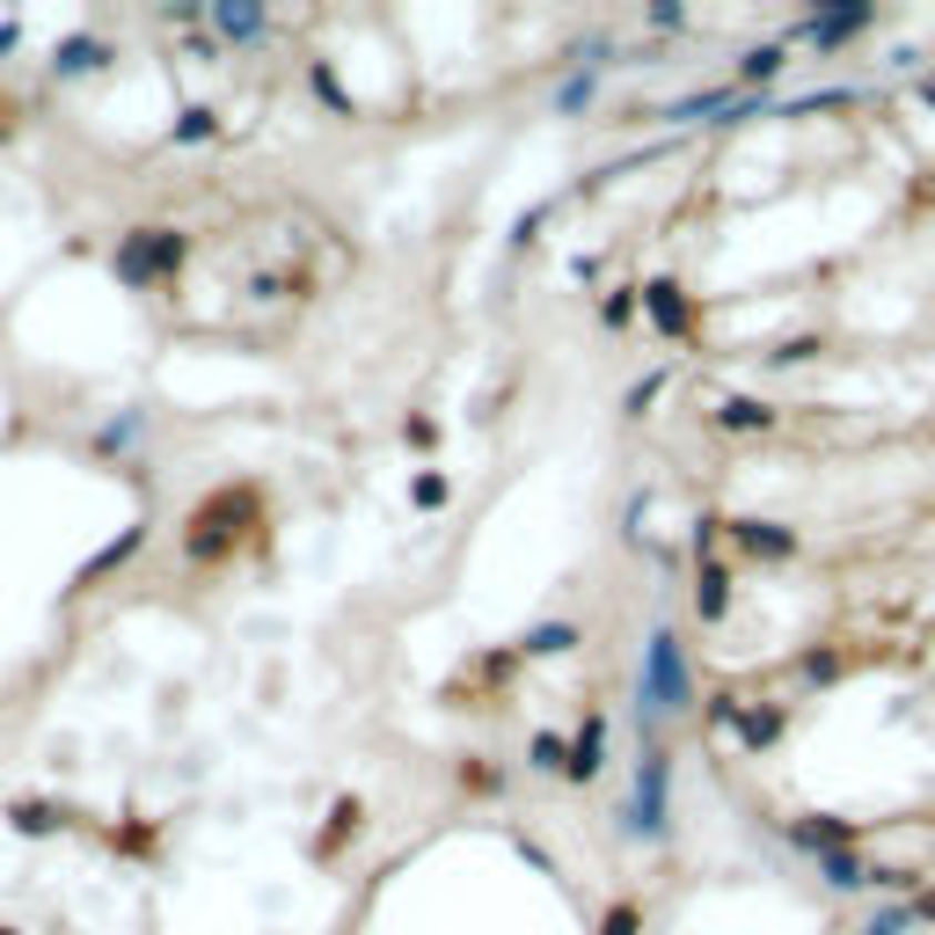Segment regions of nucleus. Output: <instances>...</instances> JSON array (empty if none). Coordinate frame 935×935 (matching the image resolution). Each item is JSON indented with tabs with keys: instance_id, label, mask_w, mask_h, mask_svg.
<instances>
[{
	"instance_id": "nucleus-10",
	"label": "nucleus",
	"mask_w": 935,
	"mask_h": 935,
	"mask_svg": "<svg viewBox=\"0 0 935 935\" xmlns=\"http://www.w3.org/2000/svg\"><path fill=\"white\" fill-rule=\"evenodd\" d=\"M739 541L753 548V556H760V548H768V556H782V548H790V533H775V527H760V519H745V527H739Z\"/></svg>"
},
{
	"instance_id": "nucleus-12",
	"label": "nucleus",
	"mask_w": 935,
	"mask_h": 935,
	"mask_svg": "<svg viewBox=\"0 0 935 935\" xmlns=\"http://www.w3.org/2000/svg\"><path fill=\"white\" fill-rule=\"evenodd\" d=\"M16 826L22 833H52V804H16Z\"/></svg>"
},
{
	"instance_id": "nucleus-16",
	"label": "nucleus",
	"mask_w": 935,
	"mask_h": 935,
	"mask_svg": "<svg viewBox=\"0 0 935 935\" xmlns=\"http://www.w3.org/2000/svg\"><path fill=\"white\" fill-rule=\"evenodd\" d=\"M533 768H541V775H548V768H563V745H556V739H533Z\"/></svg>"
},
{
	"instance_id": "nucleus-2",
	"label": "nucleus",
	"mask_w": 935,
	"mask_h": 935,
	"mask_svg": "<svg viewBox=\"0 0 935 935\" xmlns=\"http://www.w3.org/2000/svg\"><path fill=\"white\" fill-rule=\"evenodd\" d=\"M176 264H183V234H169V227H140L132 242H124V256H118L124 285H146V278H161V271H176Z\"/></svg>"
},
{
	"instance_id": "nucleus-18",
	"label": "nucleus",
	"mask_w": 935,
	"mask_h": 935,
	"mask_svg": "<svg viewBox=\"0 0 935 935\" xmlns=\"http://www.w3.org/2000/svg\"><path fill=\"white\" fill-rule=\"evenodd\" d=\"M0 52H16V30H8V22H0Z\"/></svg>"
},
{
	"instance_id": "nucleus-6",
	"label": "nucleus",
	"mask_w": 935,
	"mask_h": 935,
	"mask_svg": "<svg viewBox=\"0 0 935 935\" xmlns=\"http://www.w3.org/2000/svg\"><path fill=\"white\" fill-rule=\"evenodd\" d=\"M600 753H607V731H600V724H585V731H578V745H570V760H563L570 782H592V775H600Z\"/></svg>"
},
{
	"instance_id": "nucleus-14",
	"label": "nucleus",
	"mask_w": 935,
	"mask_h": 935,
	"mask_svg": "<svg viewBox=\"0 0 935 935\" xmlns=\"http://www.w3.org/2000/svg\"><path fill=\"white\" fill-rule=\"evenodd\" d=\"M176 140H212V110H183V124H176Z\"/></svg>"
},
{
	"instance_id": "nucleus-5",
	"label": "nucleus",
	"mask_w": 935,
	"mask_h": 935,
	"mask_svg": "<svg viewBox=\"0 0 935 935\" xmlns=\"http://www.w3.org/2000/svg\"><path fill=\"white\" fill-rule=\"evenodd\" d=\"M870 22H877V16H870V8H841V16H812V22H804V37H812L819 52H826V44H841V37L870 30Z\"/></svg>"
},
{
	"instance_id": "nucleus-13",
	"label": "nucleus",
	"mask_w": 935,
	"mask_h": 935,
	"mask_svg": "<svg viewBox=\"0 0 935 935\" xmlns=\"http://www.w3.org/2000/svg\"><path fill=\"white\" fill-rule=\"evenodd\" d=\"M724 424H731V431H753V424H768V409H760V403H731Z\"/></svg>"
},
{
	"instance_id": "nucleus-3",
	"label": "nucleus",
	"mask_w": 935,
	"mask_h": 935,
	"mask_svg": "<svg viewBox=\"0 0 935 935\" xmlns=\"http://www.w3.org/2000/svg\"><path fill=\"white\" fill-rule=\"evenodd\" d=\"M629 833H643V841H658V833H665V753H643V768H636Z\"/></svg>"
},
{
	"instance_id": "nucleus-1",
	"label": "nucleus",
	"mask_w": 935,
	"mask_h": 935,
	"mask_svg": "<svg viewBox=\"0 0 935 935\" xmlns=\"http://www.w3.org/2000/svg\"><path fill=\"white\" fill-rule=\"evenodd\" d=\"M636 694H643V709H651V717H672V709H688V665H680V636H672V629H651Z\"/></svg>"
},
{
	"instance_id": "nucleus-9",
	"label": "nucleus",
	"mask_w": 935,
	"mask_h": 935,
	"mask_svg": "<svg viewBox=\"0 0 935 935\" xmlns=\"http://www.w3.org/2000/svg\"><path fill=\"white\" fill-rule=\"evenodd\" d=\"M724 600H731V578H724V570H702V585H694V607L717 621V614H724Z\"/></svg>"
},
{
	"instance_id": "nucleus-4",
	"label": "nucleus",
	"mask_w": 935,
	"mask_h": 935,
	"mask_svg": "<svg viewBox=\"0 0 935 935\" xmlns=\"http://www.w3.org/2000/svg\"><path fill=\"white\" fill-rule=\"evenodd\" d=\"M103 67H110V44H103V37H67V44L52 52L59 81H81V73H103Z\"/></svg>"
},
{
	"instance_id": "nucleus-7",
	"label": "nucleus",
	"mask_w": 935,
	"mask_h": 935,
	"mask_svg": "<svg viewBox=\"0 0 935 935\" xmlns=\"http://www.w3.org/2000/svg\"><path fill=\"white\" fill-rule=\"evenodd\" d=\"M643 307H651L658 329H688V301H680V285H643Z\"/></svg>"
},
{
	"instance_id": "nucleus-11",
	"label": "nucleus",
	"mask_w": 935,
	"mask_h": 935,
	"mask_svg": "<svg viewBox=\"0 0 935 935\" xmlns=\"http://www.w3.org/2000/svg\"><path fill=\"white\" fill-rule=\"evenodd\" d=\"M745 81H775V73H782V44H768V52H745Z\"/></svg>"
},
{
	"instance_id": "nucleus-17",
	"label": "nucleus",
	"mask_w": 935,
	"mask_h": 935,
	"mask_svg": "<svg viewBox=\"0 0 935 935\" xmlns=\"http://www.w3.org/2000/svg\"><path fill=\"white\" fill-rule=\"evenodd\" d=\"M607 935H636V914H629V906H621V914L607 921Z\"/></svg>"
},
{
	"instance_id": "nucleus-19",
	"label": "nucleus",
	"mask_w": 935,
	"mask_h": 935,
	"mask_svg": "<svg viewBox=\"0 0 935 935\" xmlns=\"http://www.w3.org/2000/svg\"><path fill=\"white\" fill-rule=\"evenodd\" d=\"M0 935H16V928H0Z\"/></svg>"
},
{
	"instance_id": "nucleus-8",
	"label": "nucleus",
	"mask_w": 935,
	"mask_h": 935,
	"mask_svg": "<svg viewBox=\"0 0 935 935\" xmlns=\"http://www.w3.org/2000/svg\"><path fill=\"white\" fill-rule=\"evenodd\" d=\"M212 22H220V37H234V44H256V37L271 30L256 8H212Z\"/></svg>"
},
{
	"instance_id": "nucleus-15",
	"label": "nucleus",
	"mask_w": 935,
	"mask_h": 935,
	"mask_svg": "<svg viewBox=\"0 0 935 935\" xmlns=\"http://www.w3.org/2000/svg\"><path fill=\"white\" fill-rule=\"evenodd\" d=\"M592 103V73H578V81H563V95H556V110H578Z\"/></svg>"
}]
</instances>
